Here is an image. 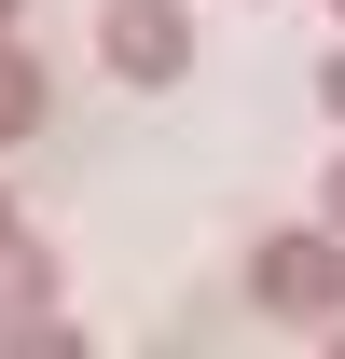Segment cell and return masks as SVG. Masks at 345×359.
<instances>
[{"label": "cell", "instance_id": "obj_1", "mask_svg": "<svg viewBox=\"0 0 345 359\" xmlns=\"http://www.w3.org/2000/svg\"><path fill=\"white\" fill-rule=\"evenodd\" d=\"M249 290H262V318H290V332H332V318H345V222H304V235H262Z\"/></svg>", "mask_w": 345, "mask_h": 359}, {"label": "cell", "instance_id": "obj_2", "mask_svg": "<svg viewBox=\"0 0 345 359\" xmlns=\"http://www.w3.org/2000/svg\"><path fill=\"white\" fill-rule=\"evenodd\" d=\"M97 69L138 97L194 83V0H97Z\"/></svg>", "mask_w": 345, "mask_h": 359}, {"label": "cell", "instance_id": "obj_3", "mask_svg": "<svg viewBox=\"0 0 345 359\" xmlns=\"http://www.w3.org/2000/svg\"><path fill=\"white\" fill-rule=\"evenodd\" d=\"M0 346H69V332H55V249H28V235H14V249H0Z\"/></svg>", "mask_w": 345, "mask_h": 359}, {"label": "cell", "instance_id": "obj_4", "mask_svg": "<svg viewBox=\"0 0 345 359\" xmlns=\"http://www.w3.org/2000/svg\"><path fill=\"white\" fill-rule=\"evenodd\" d=\"M42 111H55V83H42V55H28L14 28H0V152H14V138H42Z\"/></svg>", "mask_w": 345, "mask_h": 359}, {"label": "cell", "instance_id": "obj_5", "mask_svg": "<svg viewBox=\"0 0 345 359\" xmlns=\"http://www.w3.org/2000/svg\"><path fill=\"white\" fill-rule=\"evenodd\" d=\"M318 111H332V125H345V42L318 55Z\"/></svg>", "mask_w": 345, "mask_h": 359}, {"label": "cell", "instance_id": "obj_6", "mask_svg": "<svg viewBox=\"0 0 345 359\" xmlns=\"http://www.w3.org/2000/svg\"><path fill=\"white\" fill-rule=\"evenodd\" d=\"M318 222H345V152H332V166H318Z\"/></svg>", "mask_w": 345, "mask_h": 359}, {"label": "cell", "instance_id": "obj_7", "mask_svg": "<svg viewBox=\"0 0 345 359\" xmlns=\"http://www.w3.org/2000/svg\"><path fill=\"white\" fill-rule=\"evenodd\" d=\"M14 235H28V222H14V194H0V249H14Z\"/></svg>", "mask_w": 345, "mask_h": 359}, {"label": "cell", "instance_id": "obj_8", "mask_svg": "<svg viewBox=\"0 0 345 359\" xmlns=\"http://www.w3.org/2000/svg\"><path fill=\"white\" fill-rule=\"evenodd\" d=\"M14 14H28V0H0V28H14Z\"/></svg>", "mask_w": 345, "mask_h": 359}, {"label": "cell", "instance_id": "obj_9", "mask_svg": "<svg viewBox=\"0 0 345 359\" xmlns=\"http://www.w3.org/2000/svg\"><path fill=\"white\" fill-rule=\"evenodd\" d=\"M332 14H345V0H332Z\"/></svg>", "mask_w": 345, "mask_h": 359}]
</instances>
